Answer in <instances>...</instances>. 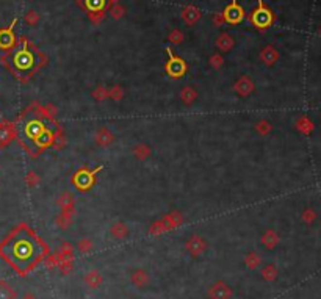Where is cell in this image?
<instances>
[{
	"mask_svg": "<svg viewBox=\"0 0 321 299\" xmlns=\"http://www.w3.org/2000/svg\"><path fill=\"white\" fill-rule=\"evenodd\" d=\"M39 254L41 251L38 249V240L32 236L24 227L13 232L0 245V255L22 274L27 273L33 265H36Z\"/></svg>",
	"mask_w": 321,
	"mask_h": 299,
	"instance_id": "cell-1",
	"label": "cell"
},
{
	"mask_svg": "<svg viewBox=\"0 0 321 299\" xmlns=\"http://www.w3.org/2000/svg\"><path fill=\"white\" fill-rule=\"evenodd\" d=\"M11 63H13V67L19 72L30 71L34 66V55L27 47H22L15 52V55H13V58H11Z\"/></svg>",
	"mask_w": 321,
	"mask_h": 299,
	"instance_id": "cell-2",
	"label": "cell"
},
{
	"mask_svg": "<svg viewBox=\"0 0 321 299\" xmlns=\"http://www.w3.org/2000/svg\"><path fill=\"white\" fill-rule=\"evenodd\" d=\"M273 13H271L267 6L263 5V0H259V5L251 15V22H253L257 29H268L273 24Z\"/></svg>",
	"mask_w": 321,
	"mask_h": 299,
	"instance_id": "cell-3",
	"label": "cell"
},
{
	"mask_svg": "<svg viewBox=\"0 0 321 299\" xmlns=\"http://www.w3.org/2000/svg\"><path fill=\"white\" fill-rule=\"evenodd\" d=\"M166 52H168V63L165 66L166 74L172 79L184 77L186 72V63L180 57H177V55H174L171 49H166Z\"/></svg>",
	"mask_w": 321,
	"mask_h": 299,
	"instance_id": "cell-4",
	"label": "cell"
},
{
	"mask_svg": "<svg viewBox=\"0 0 321 299\" xmlns=\"http://www.w3.org/2000/svg\"><path fill=\"white\" fill-rule=\"evenodd\" d=\"M102 169V166H99L97 169L94 171H88V169H79L72 177V183L79 188L80 191H86L89 190L91 186L94 185V179H96V174Z\"/></svg>",
	"mask_w": 321,
	"mask_h": 299,
	"instance_id": "cell-5",
	"label": "cell"
},
{
	"mask_svg": "<svg viewBox=\"0 0 321 299\" xmlns=\"http://www.w3.org/2000/svg\"><path fill=\"white\" fill-rule=\"evenodd\" d=\"M222 16H224V20L229 24H240L243 19H245V11H243L241 5L238 3V0H232L227 6L224 13H222Z\"/></svg>",
	"mask_w": 321,
	"mask_h": 299,
	"instance_id": "cell-6",
	"label": "cell"
},
{
	"mask_svg": "<svg viewBox=\"0 0 321 299\" xmlns=\"http://www.w3.org/2000/svg\"><path fill=\"white\" fill-rule=\"evenodd\" d=\"M185 248H186V251L190 252L193 257H199V255H202V254L207 251L208 245H207V241L202 238V236L193 235V236H190V238H188V241L185 243Z\"/></svg>",
	"mask_w": 321,
	"mask_h": 299,
	"instance_id": "cell-7",
	"label": "cell"
},
{
	"mask_svg": "<svg viewBox=\"0 0 321 299\" xmlns=\"http://www.w3.org/2000/svg\"><path fill=\"white\" fill-rule=\"evenodd\" d=\"M232 295H234L232 288L222 281L215 282L212 287L208 288V298L210 299H230Z\"/></svg>",
	"mask_w": 321,
	"mask_h": 299,
	"instance_id": "cell-8",
	"label": "cell"
},
{
	"mask_svg": "<svg viewBox=\"0 0 321 299\" xmlns=\"http://www.w3.org/2000/svg\"><path fill=\"white\" fill-rule=\"evenodd\" d=\"M16 22H17V19L13 20L10 27L0 30V49H2V50H10V49L15 47L16 36H15V32H13V29H15Z\"/></svg>",
	"mask_w": 321,
	"mask_h": 299,
	"instance_id": "cell-9",
	"label": "cell"
},
{
	"mask_svg": "<svg viewBox=\"0 0 321 299\" xmlns=\"http://www.w3.org/2000/svg\"><path fill=\"white\" fill-rule=\"evenodd\" d=\"M46 130L44 127V122L41 119H36V117H33V119L27 121L25 126H24V135L25 138H29V140L32 141H36V138L43 133V132Z\"/></svg>",
	"mask_w": 321,
	"mask_h": 299,
	"instance_id": "cell-10",
	"label": "cell"
},
{
	"mask_svg": "<svg viewBox=\"0 0 321 299\" xmlns=\"http://www.w3.org/2000/svg\"><path fill=\"white\" fill-rule=\"evenodd\" d=\"M234 89H235V93L240 94L241 97H248L254 91V82L249 77H246V75H243V77L237 80V83L234 85Z\"/></svg>",
	"mask_w": 321,
	"mask_h": 299,
	"instance_id": "cell-11",
	"label": "cell"
},
{
	"mask_svg": "<svg viewBox=\"0 0 321 299\" xmlns=\"http://www.w3.org/2000/svg\"><path fill=\"white\" fill-rule=\"evenodd\" d=\"M130 281H132V283L135 285V287H138V288H144L146 285L149 283L151 277H149V273H148V271H146V269L138 268V269H135V271H132Z\"/></svg>",
	"mask_w": 321,
	"mask_h": 299,
	"instance_id": "cell-12",
	"label": "cell"
},
{
	"mask_svg": "<svg viewBox=\"0 0 321 299\" xmlns=\"http://www.w3.org/2000/svg\"><path fill=\"white\" fill-rule=\"evenodd\" d=\"M83 281H85V283L88 285L89 288H99L102 285V282H103V277L97 269H91L85 274Z\"/></svg>",
	"mask_w": 321,
	"mask_h": 299,
	"instance_id": "cell-13",
	"label": "cell"
},
{
	"mask_svg": "<svg viewBox=\"0 0 321 299\" xmlns=\"http://www.w3.org/2000/svg\"><path fill=\"white\" fill-rule=\"evenodd\" d=\"M113 141H115V135L111 133V132L107 127H102V129L97 130L96 143L99 144V146H103V148H105V146H110Z\"/></svg>",
	"mask_w": 321,
	"mask_h": 299,
	"instance_id": "cell-14",
	"label": "cell"
},
{
	"mask_svg": "<svg viewBox=\"0 0 321 299\" xmlns=\"http://www.w3.org/2000/svg\"><path fill=\"white\" fill-rule=\"evenodd\" d=\"M13 138H15V130H13L11 124L8 122L0 124V146H6Z\"/></svg>",
	"mask_w": 321,
	"mask_h": 299,
	"instance_id": "cell-15",
	"label": "cell"
},
{
	"mask_svg": "<svg viewBox=\"0 0 321 299\" xmlns=\"http://www.w3.org/2000/svg\"><path fill=\"white\" fill-rule=\"evenodd\" d=\"M182 19L188 25H193L201 19V11L196 8V6H186V8L184 10V13H182Z\"/></svg>",
	"mask_w": 321,
	"mask_h": 299,
	"instance_id": "cell-16",
	"label": "cell"
},
{
	"mask_svg": "<svg viewBox=\"0 0 321 299\" xmlns=\"http://www.w3.org/2000/svg\"><path fill=\"white\" fill-rule=\"evenodd\" d=\"M53 141H55V135H53L49 129H46V130L43 132V133H41V135L36 138V141H34V144H36V148L44 149V148H49V146H52Z\"/></svg>",
	"mask_w": 321,
	"mask_h": 299,
	"instance_id": "cell-17",
	"label": "cell"
},
{
	"mask_svg": "<svg viewBox=\"0 0 321 299\" xmlns=\"http://www.w3.org/2000/svg\"><path fill=\"white\" fill-rule=\"evenodd\" d=\"M110 235L113 236L115 240H125L129 235V229L125 224H122V222H116V224L111 226Z\"/></svg>",
	"mask_w": 321,
	"mask_h": 299,
	"instance_id": "cell-18",
	"label": "cell"
},
{
	"mask_svg": "<svg viewBox=\"0 0 321 299\" xmlns=\"http://www.w3.org/2000/svg\"><path fill=\"white\" fill-rule=\"evenodd\" d=\"M58 259H60V263L61 262H72L74 260V249L72 246L69 245V243H63L60 246V251H58Z\"/></svg>",
	"mask_w": 321,
	"mask_h": 299,
	"instance_id": "cell-19",
	"label": "cell"
},
{
	"mask_svg": "<svg viewBox=\"0 0 321 299\" xmlns=\"http://www.w3.org/2000/svg\"><path fill=\"white\" fill-rule=\"evenodd\" d=\"M180 99H182L185 105H191L198 99V91L193 86H185L182 89V93H180Z\"/></svg>",
	"mask_w": 321,
	"mask_h": 299,
	"instance_id": "cell-20",
	"label": "cell"
},
{
	"mask_svg": "<svg viewBox=\"0 0 321 299\" xmlns=\"http://www.w3.org/2000/svg\"><path fill=\"white\" fill-rule=\"evenodd\" d=\"M232 46H234V39L227 33L220 34L218 39H216V47H218L220 50H222V52H229L230 49H232Z\"/></svg>",
	"mask_w": 321,
	"mask_h": 299,
	"instance_id": "cell-21",
	"label": "cell"
},
{
	"mask_svg": "<svg viewBox=\"0 0 321 299\" xmlns=\"http://www.w3.org/2000/svg\"><path fill=\"white\" fill-rule=\"evenodd\" d=\"M260 263H262L260 255L257 254V252H254V251H251V252L245 257V265H246L248 269H255V268H259V266H260Z\"/></svg>",
	"mask_w": 321,
	"mask_h": 299,
	"instance_id": "cell-22",
	"label": "cell"
},
{
	"mask_svg": "<svg viewBox=\"0 0 321 299\" xmlns=\"http://www.w3.org/2000/svg\"><path fill=\"white\" fill-rule=\"evenodd\" d=\"M16 291L15 288H11L10 283L0 281V299H16Z\"/></svg>",
	"mask_w": 321,
	"mask_h": 299,
	"instance_id": "cell-23",
	"label": "cell"
},
{
	"mask_svg": "<svg viewBox=\"0 0 321 299\" xmlns=\"http://www.w3.org/2000/svg\"><path fill=\"white\" fill-rule=\"evenodd\" d=\"M262 243H263L265 248L273 249V248H276V245L279 243V238H277V235L273 231H268L267 233L262 236Z\"/></svg>",
	"mask_w": 321,
	"mask_h": 299,
	"instance_id": "cell-24",
	"label": "cell"
},
{
	"mask_svg": "<svg viewBox=\"0 0 321 299\" xmlns=\"http://www.w3.org/2000/svg\"><path fill=\"white\" fill-rule=\"evenodd\" d=\"M262 60L265 65H274L276 60H277V52L276 49L273 47H267L265 50L262 52Z\"/></svg>",
	"mask_w": 321,
	"mask_h": 299,
	"instance_id": "cell-25",
	"label": "cell"
},
{
	"mask_svg": "<svg viewBox=\"0 0 321 299\" xmlns=\"http://www.w3.org/2000/svg\"><path fill=\"white\" fill-rule=\"evenodd\" d=\"M262 277H263V281H268V282H273L276 277H277V269H276V266L274 265H267V266H263L262 268Z\"/></svg>",
	"mask_w": 321,
	"mask_h": 299,
	"instance_id": "cell-26",
	"label": "cell"
},
{
	"mask_svg": "<svg viewBox=\"0 0 321 299\" xmlns=\"http://www.w3.org/2000/svg\"><path fill=\"white\" fill-rule=\"evenodd\" d=\"M85 5L91 13H99L105 6V0H85Z\"/></svg>",
	"mask_w": 321,
	"mask_h": 299,
	"instance_id": "cell-27",
	"label": "cell"
},
{
	"mask_svg": "<svg viewBox=\"0 0 321 299\" xmlns=\"http://www.w3.org/2000/svg\"><path fill=\"white\" fill-rule=\"evenodd\" d=\"M134 155L139 160H144L151 155V149L146 144H138L134 148Z\"/></svg>",
	"mask_w": 321,
	"mask_h": 299,
	"instance_id": "cell-28",
	"label": "cell"
},
{
	"mask_svg": "<svg viewBox=\"0 0 321 299\" xmlns=\"http://www.w3.org/2000/svg\"><path fill=\"white\" fill-rule=\"evenodd\" d=\"M77 249L82 252V254H88L93 251V241L89 238H83L79 241V245H77Z\"/></svg>",
	"mask_w": 321,
	"mask_h": 299,
	"instance_id": "cell-29",
	"label": "cell"
},
{
	"mask_svg": "<svg viewBox=\"0 0 321 299\" xmlns=\"http://www.w3.org/2000/svg\"><path fill=\"white\" fill-rule=\"evenodd\" d=\"M122 96H124V91H122V88L121 86H113L108 91V97H111L115 102H118V100H121L122 99Z\"/></svg>",
	"mask_w": 321,
	"mask_h": 299,
	"instance_id": "cell-30",
	"label": "cell"
},
{
	"mask_svg": "<svg viewBox=\"0 0 321 299\" xmlns=\"http://www.w3.org/2000/svg\"><path fill=\"white\" fill-rule=\"evenodd\" d=\"M93 97L94 99H97L99 102H102L103 99H105V97H108V91L103 86H99L97 89H94L93 91Z\"/></svg>",
	"mask_w": 321,
	"mask_h": 299,
	"instance_id": "cell-31",
	"label": "cell"
},
{
	"mask_svg": "<svg viewBox=\"0 0 321 299\" xmlns=\"http://www.w3.org/2000/svg\"><path fill=\"white\" fill-rule=\"evenodd\" d=\"M72 196L69 193H65L63 196L60 198V205L63 207V208H69V207H72Z\"/></svg>",
	"mask_w": 321,
	"mask_h": 299,
	"instance_id": "cell-32",
	"label": "cell"
},
{
	"mask_svg": "<svg viewBox=\"0 0 321 299\" xmlns=\"http://www.w3.org/2000/svg\"><path fill=\"white\" fill-rule=\"evenodd\" d=\"M182 39H184V34L180 33L179 30L171 32V34H169V41H171V43H174V44H180V43H182Z\"/></svg>",
	"mask_w": 321,
	"mask_h": 299,
	"instance_id": "cell-33",
	"label": "cell"
},
{
	"mask_svg": "<svg viewBox=\"0 0 321 299\" xmlns=\"http://www.w3.org/2000/svg\"><path fill=\"white\" fill-rule=\"evenodd\" d=\"M222 63H224V60H222V57L221 55H218V53H215V55H212L210 57V65L213 66V67H221L222 66Z\"/></svg>",
	"mask_w": 321,
	"mask_h": 299,
	"instance_id": "cell-34",
	"label": "cell"
},
{
	"mask_svg": "<svg viewBox=\"0 0 321 299\" xmlns=\"http://www.w3.org/2000/svg\"><path fill=\"white\" fill-rule=\"evenodd\" d=\"M270 129H271V126L267 121H260L259 124H257V132H260V133H267Z\"/></svg>",
	"mask_w": 321,
	"mask_h": 299,
	"instance_id": "cell-35",
	"label": "cell"
},
{
	"mask_svg": "<svg viewBox=\"0 0 321 299\" xmlns=\"http://www.w3.org/2000/svg\"><path fill=\"white\" fill-rule=\"evenodd\" d=\"M25 19H27V22H29L30 25H34V24L38 22V15H36V13H34V11H30L29 15H27Z\"/></svg>",
	"mask_w": 321,
	"mask_h": 299,
	"instance_id": "cell-36",
	"label": "cell"
},
{
	"mask_svg": "<svg viewBox=\"0 0 321 299\" xmlns=\"http://www.w3.org/2000/svg\"><path fill=\"white\" fill-rule=\"evenodd\" d=\"M27 183H29L30 186H34V183H38V176L36 174H33V172H30L29 176H27Z\"/></svg>",
	"mask_w": 321,
	"mask_h": 299,
	"instance_id": "cell-37",
	"label": "cell"
},
{
	"mask_svg": "<svg viewBox=\"0 0 321 299\" xmlns=\"http://www.w3.org/2000/svg\"><path fill=\"white\" fill-rule=\"evenodd\" d=\"M124 15V8H121V6H115L113 10H111V16L113 17H121Z\"/></svg>",
	"mask_w": 321,
	"mask_h": 299,
	"instance_id": "cell-38",
	"label": "cell"
},
{
	"mask_svg": "<svg viewBox=\"0 0 321 299\" xmlns=\"http://www.w3.org/2000/svg\"><path fill=\"white\" fill-rule=\"evenodd\" d=\"M221 22H224V16H222V15H216V16H215V24L220 25Z\"/></svg>",
	"mask_w": 321,
	"mask_h": 299,
	"instance_id": "cell-39",
	"label": "cell"
},
{
	"mask_svg": "<svg viewBox=\"0 0 321 299\" xmlns=\"http://www.w3.org/2000/svg\"><path fill=\"white\" fill-rule=\"evenodd\" d=\"M20 299H38V298L34 296V295H32V293H27V295H24L22 298H20Z\"/></svg>",
	"mask_w": 321,
	"mask_h": 299,
	"instance_id": "cell-40",
	"label": "cell"
}]
</instances>
